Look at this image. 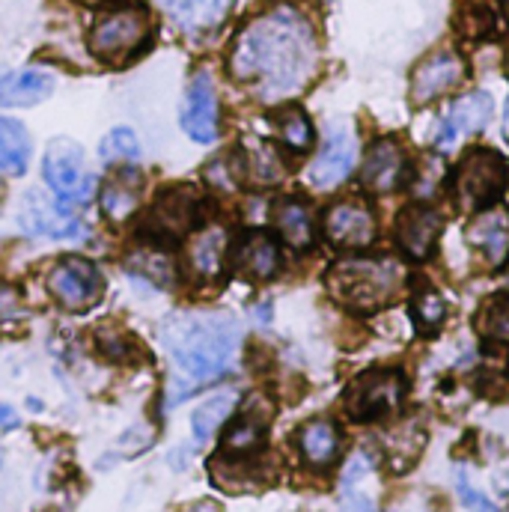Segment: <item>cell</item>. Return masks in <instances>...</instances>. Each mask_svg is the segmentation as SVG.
<instances>
[{
    "label": "cell",
    "mask_w": 509,
    "mask_h": 512,
    "mask_svg": "<svg viewBox=\"0 0 509 512\" xmlns=\"http://www.w3.org/2000/svg\"><path fill=\"white\" fill-rule=\"evenodd\" d=\"M405 399L402 370H370L361 373L343 393V408L355 423H373L396 414Z\"/></svg>",
    "instance_id": "5b68a950"
},
{
    "label": "cell",
    "mask_w": 509,
    "mask_h": 512,
    "mask_svg": "<svg viewBox=\"0 0 509 512\" xmlns=\"http://www.w3.org/2000/svg\"><path fill=\"white\" fill-rule=\"evenodd\" d=\"M277 268H280L277 242L262 230L245 233L236 248V271L248 280H268L277 274Z\"/></svg>",
    "instance_id": "d6986e66"
},
{
    "label": "cell",
    "mask_w": 509,
    "mask_h": 512,
    "mask_svg": "<svg viewBox=\"0 0 509 512\" xmlns=\"http://www.w3.org/2000/svg\"><path fill=\"white\" fill-rule=\"evenodd\" d=\"M102 164H134L140 158V143L131 128H114L99 146Z\"/></svg>",
    "instance_id": "1f68e13d"
},
{
    "label": "cell",
    "mask_w": 509,
    "mask_h": 512,
    "mask_svg": "<svg viewBox=\"0 0 509 512\" xmlns=\"http://www.w3.org/2000/svg\"><path fill=\"white\" fill-rule=\"evenodd\" d=\"M45 182L48 188L60 197V209L69 212V203H81L87 200L93 179L87 176L84 167V152L78 143H72L69 137H57L51 140L48 152H45V164H42Z\"/></svg>",
    "instance_id": "52a82bcc"
},
{
    "label": "cell",
    "mask_w": 509,
    "mask_h": 512,
    "mask_svg": "<svg viewBox=\"0 0 509 512\" xmlns=\"http://www.w3.org/2000/svg\"><path fill=\"white\" fill-rule=\"evenodd\" d=\"M298 450L301 456L316 465L328 468L340 456V432L331 420H310L298 429Z\"/></svg>",
    "instance_id": "cb8c5ba5"
},
{
    "label": "cell",
    "mask_w": 509,
    "mask_h": 512,
    "mask_svg": "<svg viewBox=\"0 0 509 512\" xmlns=\"http://www.w3.org/2000/svg\"><path fill=\"white\" fill-rule=\"evenodd\" d=\"M325 236L337 248H367L376 239V218L361 203H337L325 212Z\"/></svg>",
    "instance_id": "5bb4252c"
},
{
    "label": "cell",
    "mask_w": 509,
    "mask_h": 512,
    "mask_svg": "<svg viewBox=\"0 0 509 512\" xmlns=\"http://www.w3.org/2000/svg\"><path fill=\"white\" fill-rule=\"evenodd\" d=\"M316 57L319 48L310 21L289 6H277L239 33L230 54V72L254 87L259 99L277 102L310 81Z\"/></svg>",
    "instance_id": "6da1fadb"
},
{
    "label": "cell",
    "mask_w": 509,
    "mask_h": 512,
    "mask_svg": "<svg viewBox=\"0 0 509 512\" xmlns=\"http://www.w3.org/2000/svg\"><path fill=\"white\" fill-rule=\"evenodd\" d=\"M507 69H509V66H507Z\"/></svg>",
    "instance_id": "74e56055"
},
{
    "label": "cell",
    "mask_w": 509,
    "mask_h": 512,
    "mask_svg": "<svg viewBox=\"0 0 509 512\" xmlns=\"http://www.w3.org/2000/svg\"><path fill=\"white\" fill-rule=\"evenodd\" d=\"M81 3H105V0H81Z\"/></svg>",
    "instance_id": "8d00e7d4"
},
{
    "label": "cell",
    "mask_w": 509,
    "mask_h": 512,
    "mask_svg": "<svg viewBox=\"0 0 509 512\" xmlns=\"http://www.w3.org/2000/svg\"><path fill=\"white\" fill-rule=\"evenodd\" d=\"M402 265L390 256H349L328 271V292L352 313H379L402 286Z\"/></svg>",
    "instance_id": "3957f363"
},
{
    "label": "cell",
    "mask_w": 509,
    "mask_h": 512,
    "mask_svg": "<svg viewBox=\"0 0 509 512\" xmlns=\"http://www.w3.org/2000/svg\"><path fill=\"white\" fill-rule=\"evenodd\" d=\"M194 191L191 188H176L170 194H164L155 206H152V215H149V227H155L161 236H182L191 230L194 224V215H197V206H194Z\"/></svg>",
    "instance_id": "44dd1931"
},
{
    "label": "cell",
    "mask_w": 509,
    "mask_h": 512,
    "mask_svg": "<svg viewBox=\"0 0 509 512\" xmlns=\"http://www.w3.org/2000/svg\"><path fill=\"white\" fill-rule=\"evenodd\" d=\"M268 420H271V405L262 396L248 399L245 408L239 411V417L233 420V426L224 435V450L239 453V456H248V453L259 450L265 435H268Z\"/></svg>",
    "instance_id": "e0dca14e"
},
{
    "label": "cell",
    "mask_w": 509,
    "mask_h": 512,
    "mask_svg": "<svg viewBox=\"0 0 509 512\" xmlns=\"http://www.w3.org/2000/svg\"><path fill=\"white\" fill-rule=\"evenodd\" d=\"M54 93V78L48 72L24 69V72H3L0 69V105L24 108L39 105Z\"/></svg>",
    "instance_id": "ffe728a7"
},
{
    "label": "cell",
    "mask_w": 509,
    "mask_h": 512,
    "mask_svg": "<svg viewBox=\"0 0 509 512\" xmlns=\"http://www.w3.org/2000/svg\"><path fill=\"white\" fill-rule=\"evenodd\" d=\"M355 155H358V143H355V134L352 128L340 126L328 128V137H325V146L319 152V158L310 164L307 170V179L313 188H337L355 167Z\"/></svg>",
    "instance_id": "8fae6325"
},
{
    "label": "cell",
    "mask_w": 509,
    "mask_h": 512,
    "mask_svg": "<svg viewBox=\"0 0 509 512\" xmlns=\"http://www.w3.org/2000/svg\"><path fill=\"white\" fill-rule=\"evenodd\" d=\"M146 36H149V15H146V9L128 6V9H117V12L105 15L93 27L90 51L99 60L120 66V63L131 60L143 48Z\"/></svg>",
    "instance_id": "8992f818"
},
{
    "label": "cell",
    "mask_w": 509,
    "mask_h": 512,
    "mask_svg": "<svg viewBox=\"0 0 509 512\" xmlns=\"http://www.w3.org/2000/svg\"><path fill=\"white\" fill-rule=\"evenodd\" d=\"M24 233L42 236V239H84V227L63 212L60 206H48L42 194H30L21 215H18Z\"/></svg>",
    "instance_id": "2e32d148"
},
{
    "label": "cell",
    "mask_w": 509,
    "mask_h": 512,
    "mask_svg": "<svg viewBox=\"0 0 509 512\" xmlns=\"http://www.w3.org/2000/svg\"><path fill=\"white\" fill-rule=\"evenodd\" d=\"M465 239L483 251L489 265H504L509 259V212L507 209H483V215L468 227Z\"/></svg>",
    "instance_id": "ac0fdd59"
},
{
    "label": "cell",
    "mask_w": 509,
    "mask_h": 512,
    "mask_svg": "<svg viewBox=\"0 0 509 512\" xmlns=\"http://www.w3.org/2000/svg\"><path fill=\"white\" fill-rule=\"evenodd\" d=\"M18 313V295H15V289H0V319H9V316H15Z\"/></svg>",
    "instance_id": "e575fe53"
},
{
    "label": "cell",
    "mask_w": 509,
    "mask_h": 512,
    "mask_svg": "<svg viewBox=\"0 0 509 512\" xmlns=\"http://www.w3.org/2000/svg\"><path fill=\"white\" fill-rule=\"evenodd\" d=\"M102 274L90 259L81 256H66L60 259L51 274H48V289L51 295L60 301V307L72 310V313H84L90 310L99 298H102Z\"/></svg>",
    "instance_id": "ba28073f"
},
{
    "label": "cell",
    "mask_w": 509,
    "mask_h": 512,
    "mask_svg": "<svg viewBox=\"0 0 509 512\" xmlns=\"http://www.w3.org/2000/svg\"><path fill=\"white\" fill-rule=\"evenodd\" d=\"M271 123L277 128L280 140L295 149V152H307L310 143H313V123L307 120V114L301 108H286V111H277L271 117Z\"/></svg>",
    "instance_id": "f1b7e54d"
},
{
    "label": "cell",
    "mask_w": 509,
    "mask_h": 512,
    "mask_svg": "<svg viewBox=\"0 0 509 512\" xmlns=\"http://www.w3.org/2000/svg\"><path fill=\"white\" fill-rule=\"evenodd\" d=\"M233 408H236V396L233 393H221V396L209 399L206 405H200L197 414H194V420H191L197 441H209L221 429V423L230 417Z\"/></svg>",
    "instance_id": "f546056e"
},
{
    "label": "cell",
    "mask_w": 509,
    "mask_h": 512,
    "mask_svg": "<svg viewBox=\"0 0 509 512\" xmlns=\"http://www.w3.org/2000/svg\"><path fill=\"white\" fill-rule=\"evenodd\" d=\"M411 316H414V325L420 328V331H426V334H432L438 325H441V319L447 316V304H444V295L435 289V286H429V283H423V289L414 295V304H411Z\"/></svg>",
    "instance_id": "4dcf8cb0"
},
{
    "label": "cell",
    "mask_w": 509,
    "mask_h": 512,
    "mask_svg": "<svg viewBox=\"0 0 509 512\" xmlns=\"http://www.w3.org/2000/svg\"><path fill=\"white\" fill-rule=\"evenodd\" d=\"M492 120V96L489 93H465L459 96L447 114L435 126V146L438 149H453L462 137H471L489 126Z\"/></svg>",
    "instance_id": "7c38bea8"
},
{
    "label": "cell",
    "mask_w": 509,
    "mask_h": 512,
    "mask_svg": "<svg viewBox=\"0 0 509 512\" xmlns=\"http://www.w3.org/2000/svg\"><path fill=\"white\" fill-rule=\"evenodd\" d=\"M182 128L197 143H212L218 137V96L206 72H200L188 84L182 105Z\"/></svg>",
    "instance_id": "4fadbf2b"
},
{
    "label": "cell",
    "mask_w": 509,
    "mask_h": 512,
    "mask_svg": "<svg viewBox=\"0 0 509 512\" xmlns=\"http://www.w3.org/2000/svg\"><path fill=\"white\" fill-rule=\"evenodd\" d=\"M408 173V158L405 149L396 140H376L364 158V170H361V182L364 188H370L373 194H390L402 185Z\"/></svg>",
    "instance_id": "9a60e30c"
},
{
    "label": "cell",
    "mask_w": 509,
    "mask_h": 512,
    "mask_svg": "<svg viewBox=\"0 0 509 512\" xmlns=\"http://www.w3.org/2000/svg\"><path fill=\"white\" fill-rule=\"evenodd\" d=\"M477 334L486 343L509 346V292H498L483 301L477 313Z\"/></svg>",
    "instance_id": "83f0119b"
},
{
    "label": "cell",
    "mask_w": 509,
    "mask_h": 512,
    "mask_svg": "<svg viewBox=\"0 0 509 512\" xmlns=\"http://www.w3.org/2000/svg\"><path fill=\"white\" fill-rule=\"evenodd\" d=\"M465 75H468L465 60L456 51H435L411 75V102L429 105L438 96L450 93L453 87H459Z\"/></svg>",
    "instance_id": "30bf717a"
},
{
    "label": "cell",
    "mask_w": 509,
    "mask_h": 512,
    "mask_svg": "<svg viewBox=\"0 0 509 512\" xmlns=\"http://www.w3.org/2000/svg\"><path fill=\"white\" fill-rule=\"evenodd\" d=\"M274 227L280 233V239L295 248V251H304L313 245V218H310V209L301 203V200H280L274 206Z\"/></svg>",
    "instance_id": "d4e9b609"
},
{
    "label": "cell",
    "mask_w": 509,
    "mask_h": 512,
    "mask_svg": "<svg viewBox=\"0 0 509 512\" xmlns=\"http://www.w3.org/2000/svg\"><path fill=\"white\" fill-rule=\"evenodd\" d=\"M140 191H143V182L134 170L120 173L117 179H111L102 188V212L111 221H126L128 215L140 206Z\"/></svg>",
    "instance_id": "4316f807"
},
{
    "label": "cell",
    "mask_w": 509,
    "mask_h": 512,
    "mask_svg": "<svg viewBox=\"0 0 509 512\" xmlns=\"http://www.w3.org/2000/svg\"><path fill=\"white\" fill-rule=\"evenodd\" d=\"M158 6L185 30V33H200V30H212L218 27L233 0H158Z\"/></svg>",
    "instance_id": "7402d4cb"
},
{
    "label": "cell",
    "mask_w": 509,
    "mask_h": 512,
    "mask_svg": "<svg viewBox=\"0 0 509 512\" xmlns=\"http://www.w3.org/2000/svg\"><path fill=\"white\" fill-rule=\"evenodd\" d=\"M509 188V164L498 149H471L453 170V197L468 212L492 209Z\"/></svg>",
    "instance_id": "277c9868"
},
{
    "label": "cell",
    "mask_w": 509,
    "mask_h": 512,
    "mask_svg": "<svg viewBox=\"0 0 509 512\" xmlns=\"http://www.w3.org/2000/svg\"><path fill=\"white\" fill-rule=\"evenodd\" d=\"M504 131H507V137H509V108H507V120H504Z\"/></svg>",
    "instance_id": "d590c367"
},
{
    "label": "cell",
    "mask_w": 509,
    "mask_h": 512,
    "mask_svg": "<svg viewBox=\"0 0 509 512\" xmlns=\"http://www.w3.org/2000/svg\"><path fill=\"white\" fill-rule=\"evenodd\" d=\"M224 256H227V230L224 227H206V230L194 233L188 242V262H191L194 274L203 280H212L221 274Z\"/></svg>",
    "instance_id": "603a6c76"
},
{
    "label": "cell",
    "mask_w": 509,
    "mask_h": 512,
    "mask_svg": "<svg viewBox=\"0 0 509 512\" xmlns=\"http://www.w3.org/2000/svg\"><path fill=\"white\" fill-rule=\"evenodd\" d=\"M30 164V134L18 120L0 117V173L21 176Z\"/></svg>",
    "instance_id": "484cf974"
},
{
    "label": "cell",
    "mask_w": 509,
    "mask_h": 512,
    "mask_svg": "<svg viewBox=\"0 0 509 512\" xmlns=\"http://www.w3.org/2000/svg\"><path fill=\"white\" fill-rule=\"evenodd\" d=\"M161 343L176 370L173 393L167 402L173 408L191 390L221 379L233 367L239 355L242 331L236 319L227 313L191 310V313H176L164 322Z\"/></svg>",
    "instance_id": "7a4b0ae2"
},
{
    "label": "cell",
    "mask_w": 509,
    "mask_h": 512,
    "mask_svg": "<svg viewBox=\"0 0 509 512\" xmlns=\"http://www.w3.org/2000/svg\"><path fill=\"white\" fill-rule=\"evenodd\" d=\"M248 164H251V179L256 185H274L283 176V164L277 161V155L268 146H259L248 158Z\"/></svg>",
    "instance_id": "d6a6232c"
},
{
    "label": "cell",
    "mask_w": 509,
    "mask_h": 512,
    "mask_svg": "<svg viewBox=\"0 0 509 512\" xmlns=\"http://www.w3.org/2000/svg\"><path fill=\"white\" fill-rule=\"evenodd\" d=\"M459 489H462V504H465V507H480V510H492V507H495L489 498H480L477 489H471L465 480H459Z\"/></svg>",
    "instance_id": "836d02e7"
},
{
    "label": "cell",
    "mask_w": 509,
    "mask_h": 512,
    "mask_svg": "<svg viewBox=\"0 0 509 512\" xmlns=\"http://www.w3.org/2000/svg\"><path fill=\"white\" fill-rule=\"evenodd\" d=\"M441 227H444V218H441L438 209L423 206V203L405 206L396 215V224H393L396 248L408 259H417V262L429 259L432 251H435V245H438Z\"/></svg>",
    "instance_id": "9c48e42d"
}]
</instances>
